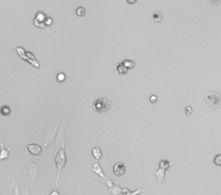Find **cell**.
I'll return each instance as SVG.
<instances>
[{
  "mask_svg": "<svg viewBox=\"0 0 221 195\" xmlns=\"http://www.w3.org/2000/svg\"><path fill=\"white\" fill-rule=\"evenodd\" d=\"M113 105L112 100L108 97H102L96 99L92 105V110L98 113H106L111 109Z\"/></svg>",
  "mask_w": 221,
  "mask_h": 195,
  "instance_id": "1",
  "label": "cell"
},
{
  "mask_svg": "<svg viewBox=\"0 0 221 195\" xmlns=\"http://www.w3.org/2000/svg\"><path fill=\"white\" fill-rule=\"evenodd\" d=\"M13 49L16 50V54L18 55V56L20 57L21 59H23L24 60H25L27 62H29L30 64L35 67L36 68H42V65L41 66V64L36 60L35 57L33 55V54L31 52L29 51H25L24 48L19 47V46H13Z\"/></svg>",
  "mask_w": 221,
  "mask_h": 195,
  "instance_id": "2",
  "label": "cell"
},
{
  "mask_svg": "<svg viewBox=\"0 0 221 195\" xmlns=\"http://www.w3.org/2000/svg\"><path fill=\"white\" fill-rule=\"evenodd\" d=\"M55 162L56 165V168H57V176H56V180H55V189H57L58 186V183H59V180H60V171L64 168V166L67 163V156H66V153L64 149H60L57 154L55 155Z\"/></svg>",
  "mask_w": 221,
  "mask_h": 195,
  "instance_id": "3",
  "label": "cell"
},
{
  "mask_svg": "<svg viewBox=\"0 0 221 195\" xmlns=\"http://www.w3.org/2000/svg\"><path fill=\"white\" fill-rule=\"evenodd\" d=\"M205 100L210 109L215 110L221 107V94L218 92L211 91L207 92L205 96Z\"/></svg>",
  "mask_w": 221,
  "mask_h": 195,
  "instance_id": "4",
  "label": "cell"
},
{
  "mask_svg": "<svg viewBox=\"0 0 221 195\" xmlns=\"http://www.w3.org/2000/svg\"><path fill=\"white\" fill-rule=\"evenodd\" d=\"M166 171L164 168H159V169L155 172V173H152V172H144V173H141V172H134L133 174H154V175H156V177L158 179V184H157V186H160L161 183H163V182H166L167 180H165V174H166Z\"/></svg>",
  "mask_w": 221,
  "mask_h": 195,
  "instance_id": "5",
  "label": "cell"
},
{
  "mask_svg": "<svg viewBox=\"0 0 221 195\" xmlns=\"http://www.w3.org/2000/svg\"><path fill=\"white\" fill-rule=\"evenodd\" d=\"M0 146H1V150H0V162H1V161H3L6 160V159H10V160L12 161H14L16 164H17L18 166L22 167L23 168H24L23 166H21V164L17 163V162H16L15 160H13L12 158H10V154H9V153H10V151L11 150L10 148H9V149H5V146H4V143H3V142H0Z\"/></svg>",
  "mask_w": 221,
  "mask_h": 195,
  "instance_id": "6",
  "label": "cell"
},
{
  "mask_svg": "<svg viewBox=\"0 0 221 195\" xmlns=\"http://www.w3.org/2000/svg\"><path fill=\"white\" fill-rule=\"evenodd\" d=\"M125 166L123 162H117L115 165L113 166V174L119 177L125 174Z\"/></svg>",
  "mask_w": 221,
  "mask_h": 195,
  "instance_id": "7",
  "label": "cell"
},
{
  "mask_svg": "<svg viewBox=\"0 0 221 195\" xmlns=\"http://www.w3.org/2000/svg\"><path fill=\"white\" fill-rule=\"evenodd\" d=\"M89 168H90L91 170L92 171L94 174L98 175L99 177H100L101 179H105V173H104V171L102 169V168H101V166L100 165V163L97 161L95 162L94 164H92V165H90L89 166Z\"/></svg>",
  "mask_w": 221,
  "mask_h": 195,
  "instance_id": "8",
  "label": "cell"
},
{
  "mask_svg": "<svg viewBox=\"0 0 221 195\" xmlns=\"http://www.w3.org/2000/svg\"><path fill=\"white\" fill-rule=\"evenodd\" d=\"M27 150H29L30 155H41V153L42 151V146L38 145L36 143H31V144L27 145Z\"/></svg>",
  "mask_w": 221,
  "mask_h": 195,
  "instance_id": "9",
  "label": "cell"
},
{
  "mask_svg": "<svg viewBox=\"0 0 221 195\" xmlns=\"http://www.w3.org/2000/svg\"><path fill=\"white\" fill-rule=\"evenodd\" d=\"M204 7L205 8H212V9L221 7V0H206Z\"/></svg>",
  "mask_w": 221,
  "mask_h": 195,
  "instance_id": "10",
  "label": "cell"
},
{
  "mask_svg": "<svg viewBox=\"0 0 221 195\" xmlns=\"http://www.w3.org/2000/svg\"><path fill=\"white\" fill-rule=\"evenodd\" d=\"M173 164H178V162H176V161H168L166 158H164L163 160H161L160 162H159V168H164L165 170H168L169 168H170L171 165H173Z\"/></svg>",
  "mask_w": 221,
  "mask_h": 195,
  "instance_id": "11",
  "label": "cell"
},
{
  "mask_svg": "<svg viewBox=\"0 0 221 195\" xmlns=\"http://www.w3.org/2000/svg\"><path fill=\"white\" fill-rule=\"evenodd\" d=\"M92 155L95 158L96 161H100L102 158V150H101V149L99 146L94 147L92 150Z\"/></svg>",
  "mask_w": 221,
  "mask_h": 195,
  "instance_id": "12",
  "label": "cell"
},
{
  "mask_svg": "<svg viewBox=\"0 0 221 195\" xmlns=\"http://www.w3.org/2000/svg\"><path fill=\"white\" fill-rule=\"evenodd\" d=\"M116 68H117V72L119 74H126L128 73V69L126 68L124 66V64L122 63V61H118L116 63Z\"/></svg>",
  "mask_w": 221,
  "mask_h": 195,
  "instance_id": "13",
  "label": "cell"
},
{
  "mask_svg": "<svg viewBox=\"0 0 221 195\" xmlns=\"http://www.w3.org/2000/svg\"><path fill=\"white\" fill-rule=\"evenodd\" d=\"M144 190L142 188H138L136 192H131L128 188H122V194L123 195H138L139 193H143Z\"/></svg>",
  "mask_w": 221,
  "mask_h": 195,
  "instance_id": "14",
  "label": "cell"
},
{
  "mask_svg": "<svg viewBox=\"0 0 221 195\" xmlns=\"http://www.w3.org/2000/svg\"><path fill=\"white\" fill-rule=\"evenodd\" d=\"M152 17H153V21L156 23H161V21L163 20V16L161 14V11H159V10L155 11L153 16H152Z\"/></svg>",
  "mask_w": 221,
  "mask_h": 195,
  "instance_id": "15",
  "label": "cell"
},
{
  "mask_svg": "<svg viewBox=\"0 0 221 195\" xmlns=\"http://www.w3.org/2000/svg\"><path fill=\"white\" fill-rule=\"evenodd\" d=\"M122 63L124 64V66L126 68L128 69V70H131V69H133L134 67H135V66H136V63L133 61L132 60H128V59H125V60H124L122 61Z\"/></svg>",
  "mask_w": 221,
  "mask_h": 195,
  "instance_id": "16",
  "label": "cell"
},
{
  "mask_svg": "<svg viewBox=\"0 0 221 195\" xmlns=\"http://www.w3.org/2000/svg\"><path fill=\"white\" fill-rule=\"evenodd\" d=\"M11 112L10 106L9 105H3L0 108V113L3 116H9Z\"/></svg>",
  "mask_w": 221,
  "mask_h": 195,
  "instance_id": "17",
  "label": "cell"
},
{
  "mask_svg": "<svg viewBox=\"0 0 221 195\" xmlns=\"http://www.w3.org/2000/svg\"><path fill=\"white\" fill-rule=\"evenodd\" d=\"M76 15L78 16H84L85 15V9L82 6H80L76 9Z\"/></svg>",
  "mask_w": 221,
  "mask_h": 195,
  "instance_id": "18",
  "label": "cell"
},
{
  "mask_svg": "<svg viewBox=\"0 0 221 195\" xmlns=\"http://www.w3.org/2000/svg\"><path fill=\"white\" fill-rule=\"evenodd\" d=\"M213 162H214V164L218 166V167H221V154H219V155H217L216 156L214 157Z\"/></svg>",
  "mask_w": 221,
  "mask_h": 195,
  "instance_id": "19",
  "label": "cell"
},
{
  "mask_svg": "<svg viewBox=\"0 0 221 195\" xmlns=\"http://www.w3.org/2000/svg\"><path fill=\"white\" fill-rule=\"evenodd\" d=\"M66 74H64V73H59L58 74H57V76H56V79H57V80L59 81V82H64L66 80Z\"/></svg>",
  "mask_w": 221,
  "mask_h": 195,
  "instance_id": "20",
  "label": "cell"
},
{
  "mask_svg": "<svg viewBox=\"0 0 221 195\" xmlns=\"http://www.w3.org/2000/svg\"><path fill=\"white\" fill-rule=\"evenodd\" d=\"M184 112H185V114H186L187 117L192 115V113H193V108H192V106H190V105L186 106L185 109H184Z\"/></svg>",
  "mask_w": 221,
  "mask_h": 195,
  "instance_id": "21",
  "label": "cell"
},
{
  "mask_svg": "<svg viewBox=\"0 0 221 195\" xmlns=\"http://www.w3.org/2000/svg\"><path fill=\"white\" fill-rule=\"evenodd\" d=\"M150 101L152 104H156L157 102V96L156 95H151L150 97Z\"/></svg>",
  "mask_w": 221,
  "mask_h": 195,
  "instance_id": "22",
  "label": "cell"
},
{
  "mask_svg": "<svg viewBox=\"0 0 221 195\" xmlns=\"http://www.w3.org/2000/svg\"><path fill=\"white\" fill-rule=\"evenodd\" d=\"M76 195H82V192H81V184L78 183V186H77V192H76Z\"/></svg>",
  "mask_w": 221,
  "mask_h": 195,
  "instance_id": "23",
  "label": "cell"
},
{
  "mask_svg": "<svg viewBox=\"0 0 221 195\" xmlns=\"http://www.w3.org/2000/svg\"><path fill=\"white\" fill-rule=\"evenodd\" d=\"M49 195H60V193H59V192L57 191V189H55V190L51 192Z\"/></svg>",
  "mask_w": 221,
  "mask_h": 195,
  "instance_id": "24",
  "label": "cell"
},
{
  "mask_svg": "<svg viewBox=\"0 0 221 195\" xmlns=\"http://www.w3.org/2000/svg\"><path fill=\"white\" fill-rule=\"evenodd\" d=\"M136 1H137V0H126V2H127L128 4H130V5H134V4H136Z\"/></svg>",
  "mask_w": 221,
  "mask_h": 195,
  "instance_id": "25",
  "label": "cell"
}]
</instances>
